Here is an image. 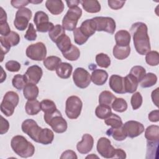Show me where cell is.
I'll list each match as a JSON object with an SVG mask.
<instances>
[{
	"instance_id": "6da1fadb",
	"label": "cell",
	"mask_w": 159,
	"mask_h": 159,
	"mask_svg": "<svg viewBox=\"0 0 159 159\" xmlns=\"http://www.w3.org/2000/svg\"><path fill=\"white\" fill-rule=\"evenodd\" d=\"M130 30L135 50L141 55H146L151 50L147 25L143 22H137L132 25Z\"/></svg>"
},
{
	"instance_id": "7a4b0ae2",
	"label": "cell",
	"mask_w": 159,
	"mask_h": 159,
	"mask_svg": "<svg viewBox=\"0 0 159 159\" xmlns=\"http://www.w3.org/2000/svg\"><path fill=\"white\" fill-rule=\"evenodd\" d=\"M11 147L18 156L22 158L31 157L35 152L34 145L22 135H16L11 141Z\"/></svg>"
},
{
	"instance_id": "3957f363",
	"label": "cell",
	"mask_w": 159,
	"mask_h": 159,
	"mask_svg": "<svg viewBox=\"0 0 159 159\" xmlns=\"http://www.w3.org/2000/svg\"><path fill=\"white\" fill-rule=\"evenodd\" d=\"M43 119L45 122L56 133L61 134L65 132L67 129V122L62 117L61 112L58 109L51 115L43 116Z\"/></svg>"
},
{
	"instance_id": "277c9868",
	"label": "cell",
	"mask_w": 159,
	"mask_h": 159,
	"mask_svg": "<svg viewBox=\"0 0 159 159\" xmlns=\"http://www.w3.org/2000/svg\"><path fill=\"white\" fill-rule=\"evenodd\" d=\"M19 101L17 93L14 91H7L4 96L1 104V111L7 117L11 116L14 112L15 107Z\"/></svg>"
},
{
	"instance_id": "5b68a950",
	"label": "cell",
	"mask_w": 159,
	"mask_h": 159,
	"mask_svg": "<svg viewBox=\"0 0 159 159\" xmlns=\"http://www.w3.org/2000/svg\"><path fill=\"white\" fill-rule=\"evenodd\" d=\"M82 10L78 6L70 8L62 20V27L65 30L73 31L79 19L81 17Z\"/></svg>"
},
{
	"instance_id": "8992f818",
	"label": "cell",
	"mask_w": 159,
	"mask_h": 159,
	"mask_svg": "<svg viewBox=\"0 0 159 159\" xmlns=\"http://www.w3.org/2000/svg\"><path fill=\"white\" fill-rule=\"evenodd\" d=\"M83 102L81 99L76 96L68 97L65 103V113L70 119H77L81 112Z\"/></svg>"
},
{
	"instance_id": "52a82bcc",
	"label": "cell",
	"mask_w": 159,
	"mask_h": 159,
	"mask_svg": "<svg viewBox=\"0 0 159 159\" xmlns=\"http://www.w3.org/2000/svg\"><path fill=\"white\" fill-rule=\"evenodd\" d=\"M20 36L19 35L14 32L11 31L6 36L0 37L1 42V62L3 61L4 55L6 54L10 50L11 47L16 46L20 42Z\"/></svg>"
},
{
	"instance_id": "ba28073f",
	"label": "cell",
	"mask_w": 159,
	"mask_h": 159,
	"mask_svg": "<svg viewBox=\"0 0 159 159\" xmlns=\"http://www.w3.org/2000/svg\"><path fill=\"white\" fill-rule=\"evenodd\" d=\"M27 57L34 61L43 60L47 55V48L41 42L30 45L26 48Z\"/></svg>"
},
{
	"instance_id": "9c48e42d",
	"label": "cell",
	"mask_w": 159,
	"mask_h": 159,
	"mask_svg": "<svg viewBox=\"0 0 159 159\" xmlns=\"http://www.w3.org/2000/svg\"><path fill=\"white\" fill-rule=\"evenodd\" d=\"M32 12L27 7L20 8L16 13V17L14 20L15 27L20 31L25 30L29 25V22L32 18Z\"/></svg>"
},
{
	"instance_id": "30bf717a",
	"label": "cell",
	"mask_w": 159,
	"mask_h": 159,
	"mask_svg": "<svg viewBox=\"0 0 159 159\" xmlns=\"http://www.w3.org/2000/svg\"><path fill=\"white\" fill-rule=\"evenodd\" d=\"M96 31H104L111 34H113L116 30V25L115 20L109 17H95L92 18Z\"/></svg>"
},
{
	"instance_id": "8fae6325",
	"label": "cell",
	"mask_w": 159,
	"mask_h": 159,
	"mask_svg": "<svg viewBox=\"0 0 159 159\" xmlns=\"http://www.w3.org/2000/svg\"><path fill=\"white\" fill-rule=\"evenodd\" d=\"M34 22L36 25V30L39 32H49L54 27L53 24L49 22L48 15L42 11L35 12Z\"/></svg>"
},
{
	"instance_id": "7c38bea8",
	"label": "cell",
	"mask_w": 159,
	"mask_h": 159,
	"mask_svg": "<svg viewBox=\"0 0 159 159\" xmlns=\"http://www.w3.org/2000/svg\"><path fill=\"white\" fill-rule=\"evenodd\" d=\"M73 80L75 84L81 89L87 88L91 81L89 73L81 67H78L75 70L73 73Z\"/></svg>"
},
{
	"instance_id": "4fadbf2b",
	"label": "cell",
	"mask_w": 159,
	"mask_h": 159,
	"mask_svg": "<svg viewBox=\"0 0 159 159\" xmlns=\"http://www.w3.org/2000/svg\"><path fill=\"white\" fill-rule=\"evenodd\" d=\"M21 129L22 132L27 134L32 140L36 142H38V137L42 128L39 127L34 120L32 119H25L22 123Z\"/></svg>"
},
{
	"instance_id": "5bb4252c",
	"label": "cell",
	"mask_w": 159,
	"mask_h": 159,
	"mask_svg": "<svg viewBox=\"0 0 159 159\" xmlns=\"http://www.w3.org/2000/svg\"><path fill=\"white\" fill-rule=\"evenodd\" d=\"M96 148L101 157L105 158H113L115 148L111 144L109 139L106 137H101L97 142Z\"/></svg>"
},
{
	"instance_id": "9a60e30c",
	"label": "cell",
	"mask_w": 159,
	"mask_h": 159,
	"mask_svg": "<svg viewBox=\"0 0 159 159\" xmlns=\"http://www.w3.org/2000/svg\"><path fill=\"white\" fill-rule=\"evenodd\" d=\"M122 127L125 130L127 137L134 138L140 135L144 132L145 128L143 125L135 120H129L122 124Z\"/></svg>"
},
{
	"instance_id": "2e32d148",
	"label": "cell",
	"mask_w": 159,
	"mask_h": 159,
	"mask_svg": "<svg viewBox=\"0 0 159 159\" xmlns=\"http://www.w3.org/2000/svg\"><path fill=\"white\" fill-rule=\"evenodd\" d=\"M43 75L42 69L38 65H34L29 66L24 75L25 81L27 83L37 84Z\"/></svg>"
},
{
	"instance_id": "e0dca14e",
	"label": "cell",
	"mask_w": 159,
	"mask_h": 159,
	"mask_svg": "<svg viewBox=\"0 0 159 159\" xmlns=\"http://www.w3.org/2000/svg\"><path fill=\"white\" fill-rule=\"evenodd\" d=\"M93 145V137L90 134H85L82 136L81 140L76 144V149L79 153L86 154L92 150Z\"/></svg>"
},
{
	"instance_id": "ac0fdd59",
	"label": "cell",
	"mask_w": 159,
	"mask_h": 159,
	"mask_svg": "<svg viewBox=\"0 0 159 159\" xmlns=\"http://www.w3.org/2000/svg\"><path fill=\"white\" fill-rule=\"evenodd\" d=\"M109 85L111 89L117 94L125 93L124 77L117 75H112L109 78Z\"/></svg>"
},
{
	"instance_id": "d6986e66",
	"label": "cell",
	"mask_w": 159,
	"mask_h": 159,
	"mask_svg": "<svg viewBox=\"0 0 159 159\" xmlns=\"http://www.w3.org/2000/svg\"><path fill=\"white\" fill-rule=\"evenodd\" d=\"M108 78V73L101 69H96L93 71L91 75V81L97 86H102L106 83Z\"/></svg>"
},
{
	"instance_id": "ffe728a7",
	"label": "cell",
	"mask_w": 159,
	"mask_h": 159,
	"mask_svg": "<svg viewBox=\"0 0 159 159\" xmlns=\"http://www.w3.org/2000/svg\"><path fill=\"white\" fill-rule=\"evenodd\" d=\"M45 6L53 15H58L64 10V4L61 0H47Z\"/></svg>"
},
{
	"instance_id": "44dd1931",
	"label": "cell",
	"mask_w": 159,
	"mask_h": 159,
	"mask_svg": "<svg viewBox=\"0 0 159 159\" xmlns=\"http://www.w3.org/2000/svg\"><path fill=\"white\" fill-rule=\"evenodd\" d=\"M131 36L130 33L126 30H120L115 34V40L116 45L120 47L129 46L130 42Z\"/></svg>"
},
{
	"instance_id": "7402d4cb",
	"label": "cell",
	"mask_w": 159,
	"mask_h": 159,
	"mask_svg": "<svg viewBox=\"0 0 159 159\" xmlns=\"http://www.w3.org/2000/svg\"><path fill=\"white\" fill-rule=\"evenodd\" d=\"M124 81L125 93H133L136 91L138 87L139 81L135 77L129 73L124 77Z\"/></svg>"
},
{
	"instance_id": "603a6c76",
	"label": "cell",
	"mask_w": 159,
	"mask_h": 159,
	"mask_svg": "<svg viewBox=\"0 0 159 159\" xmlns=\"http://www.w3.org/2000/svg\"><path fill=\"white\" fill-rule=\"evenodd\" d=\"M73 71V66L66 62H61L56 69V73L58 77L62 79H67L70 77Z\"/></svg>"
},
{
	"instance_id": "cb8c5ba5",
	"label": "cell",
	"mask_w": 159,
	"mask_h": 159,
	"mask_svg": "<svg viewBox=\"0 0 159 159\" xmlns=\"http://www.w3.org/2000/svg\"><path fill=\"white\" fill-rule=\"evenodd\" d=\"M83 8L89 13H97L101 11V4L97 0L80 1Z\"/></svg>"
},
{
	"instance_id": "d4e9b609",
	"label": "cell",
	"mask_w": 159,
	"mask_h": 159,
	"mask_svg": "<svg viewBox=\"0 0 159 159\" xmlns=\"http://www.w3.org/2000/svg\"><path fill=\"white\" fill-rule=\"evenodd\" d=\"M81 32L87 37L92 36L96 31V26L93 19H86L83 21L80 27Z\"/></svg>"
},
{
	"instance_id": "484cf974",
	"label": "cell",
	"mask_w": 159,
	"mask_h": 159,
	"mask_svg": "<svg viewBox=\"0 0 159 159\" xmlns=\"http://www.w3.org/2000/svg\"><path fill=\"white\" fill-rule=\"evenodd\" d=\"M39 93V88L35 84L27 83L23 89L24 96L27 100L36 99Z\"/></svg>"
},
{
	"instance_id": "4316f807",
	"label": "cell",
	"mask_w": 159,
	"mask_h": 159,
	"mask_svg": "<svg viewBox=\"0 0 159 159\" xmlns=\"http://www.w3.org/2000/svg\"><path fill=\"white\" fill-rule=\"evenodd\" d=\"M54 139V134L53 131L48 128L42 129L38 137L37 143L43 145L50 144Z\"/></svg>"
},
{
	"instance_id": "83f0119b",
	"label": "cell",
	"mask_w": 159,
	"mask_h": 159,
	"mask_svg": "<svg viewBox=\"0 0 159 159\" xmlns=\"http://www.w3.org/2000/svg\"><path fill=\"white\" fill-rule=\"evenodd\" d=\"M145 137L149 142H158L159 140V127L151 125L147 127L145 131Z\"/></svg>"
},
{
	"instance_id": "f1b7e54d",
	"label": "cell",
	"mask_w": 159,
	"mask_h": 159,
	"mask_svg": "<svg viewBox=\"0 0 159 159\" xmlns=\"http://www.w3.org/2000/svg\"><path fill=\"white\" fill-rule=\"evenodd\" d=\"M130 53V45L126 47H120L116 45L112 50L113 56L120 60L127 58Z\"/></svg>"
},
{
	"instance_id": "f546056e",
	"label": "cell",
	"mask_w": 159,
	"mask_h": 159,
	"mask_svg": "<svg viewBox=\"0 0 159 159\" xmlns=\"http://www.w3.org/2000/svg\"><path fill=\"white\" fill-rule=\"evenodd\" d=\"M106 134L108 136H112L113 139L117 141H122L127 137V135L122 127V125L118 128L111 127L106 131Z\"/></svg>"
},
{
	"instance_id": "4dcf8cb0",
	"label": "cell",
	"mask_w": 159,
	"mask_h": 159,
	"mask_svg": "<svg viewBox=\"0 0 159 159\" xmlns=\"http://www.w3.org/2000/svg\"><path fill=\"white\" fill-rule=\"evenodd\" d=\"M25 109L28 115H37L41 111L40 102L37 99L27 100L25 106Z\"/></svg>"
},
{
	"instance_id": "1f68e13d",
	"label": "cell",
	"mask_w": 159,
	"mask_h": 159,
	"mask_svg": "<svg viewBox=\"0 0 159 159\" xmlns=\"http://www.w3.org/2000/svg\"><path fill=\"white\" fill-rule=\"evenodd\" d=\"M61 63V58L57 56H49L43 60L44 66L50 71L56 70L57 68Z\"/></svg>"
},
{
	"instance_id": "d6a6232c",
	"label": "cell",
	"mask_w": 159,
	"mask_h": 159,
	"mask_svg": "<svg viewBox=\"0 0 159 159\" xmlns=\"http://www.w3.org/2000/svg\"><path fill=\"white\" fill-rule=\"evenodd\" d=\"M41 110L44 112L45 116H48L53 114L57 110L55 103L50 99H43L40 102Z\"/></svg>"
},
{
	"instance_id": "836d02e7",
	"label": "cell",
	"mask_w": 159,
	"mask_h": 159,
	"mask_svg": "<svg viewBox=\"0 0 159 159\" xmlns=\"http://www.w3.org/2000/svg\"><path fill=\"white\" fill-rule=\"evenodd\" d=\"M157 82V76L153 73H146L143 79L139 82L141 87L146 88L153 86Z\"/></svg>"
},
{
	"instance_id": "e575fe53",
	"label": "cell",
	"mask_w": 159,
	"mask_h": 159,
	"mask_svg": "<svg viewBox=\"0 0 159 159\" xmlns=\"http://www.w3.org/2000/svg\"><path fill=\"white\" fill-rule=\"evenodd\" d=\"M55 43L61 53H64L68 50L72 45L70 37L66 34L62 35Z\"/></svg>"
},
{
	"instance_id": "d590c367",
	"label": "cell",
	"mask_w": 159,
	"mask_h": 159,
	"mask_svg": "<svg viewBox=\"0 0 159 159\" xmlns=\"http://www.w3.org/2000/svg\"><path fill=\"white\" fill-rule=\"evenodd\" d=\"M116 98V96L111 92L109 91H103L99 96V104L111 106Z\"/></svg>"
},
{
	"instance_id": "8d00e7d4",
	"label": "cell",
	"mask_w": 159,
	"mask_h": 159,
	"mask_svg": "<svg viewBox=\"0 0 159 159\" xmlns=\"http://www.w3.org/2000/svg\"><path fill=\"white\" fill-rule=\"evenodd\" d=\"M65 34V30L60 24L55 25L53 28L48 32V36L52 42H56L62 35Z\"/></svg>"
},
{
	"instance_id": "74e56055",
	"label": "cell",
	"mask_w": 159,
	"mask_h": 159,
	"mask_svg": "<svg viewBox=\"0 0 159 159\" xmlns=\"http://www.w3.org/2000/svg\"><path fill=\"white\" fill-rule=\"evenodd\" d=\"M112 114L111 106L103 104L98 106L95 110V114L97 117L101 119H106Z\"/></svg>"
},
{
	"instance_id": "f35d334b",
	"label": "cell",
	"mask_w": 159,
	"mask_h": 159,
	"mask_svg": "<svg viewBox=\"0 0 159 159\" xmlns=\"http://www.w3.org/2000/svg\"><path fill=\"white\" fill-rule=\"evenodd\" d=\"M62 55L68 60L76 61L80 58V51L76 46L72 45L71 48L66 52L62 53Z\"/></svg>"
},
{
	"instance_id": "ab89813d",
	"label": "cell",
	"mask_w": 159,
	"mask_h": 159,
	"mask_svg": "<svg viewBox=\"0 0 159 159\" xmlns=\"http://www.w3.org/2000/svg\"><path fill=\"white\" fill-rule=\"evenodd\" d=\"M104 122L107 125L111 126L112 128H118L123 124L120 117L114 113H112L108 117L104 119Z\"/></svg>"
},
{
	"instance_id": "60d3db41",
	"label": "cell",
	"mask_w": 159,
	"mask_h": 159,
	"mask_svg": "<svg viewBox=\"0 0 159 159\" xmlns=\"http://www.w3.org/2000/svg\"><path fill=\"white\" fill-rule=\"evenodd\" d=\"M111 107L116 112H123L127 109V103L123 98H116L112 102Z\"/></svg>"
},
{
	"instance_id": "b9f144b4",
	"label": "cell",
	"mask_w": 159,
	"mask_h": 159,
	"mask_svg": "<svg viewBox=\"0 0 159 159\" xmlns=\"http://www.w3.org/2000/svg\"><path fill=\"white\" fill-rule=\"evenodd\" d=\"M96 62L99 66L107 68L111 65V59L107 54L100 53L96 56Z\"/></svg>"
},
{
	"instance_id": "7bdbcfd3",
	"label": "cell",
	"mask_w": 159,
	"mask_h": 159,
	"mask_svg": "<svg viewBox=\"0 0 159 159\" xmlns=\"http://www.w3.org/2000/svg\"><path fill=\"white\" fill-rule=\"evenodd\" d=\"M146 63L152 66H157L159 63V53L157 51H150L145 56Z\"/></svg>"
},
{
	"instance_id": "ee69618b",
	"label": "cell",
	"mask_w": 159,
	"mask_h": 159,
	"mask_svg": "<svg viewBox=\"0 0 159 159\" xmlns=\"http://www.w3.org/2000/svg\"><path fill=\"white\" fill-rule=\"evenodd\" d=\"M12 86L18 90H21L24 89L25 86L27 84L25 80L24 75L17 74L16 75L12 80Z\"/></svg>"
},
{
	"instance_id": "f6af8a7d",
	"label": "cell",
	"mask_w": 159,
	"mask_h": 159,
	"mask_svg": "<svg viewBox=\"0 0 159 159\" xmlns=\"http://www.w3.org/2000/svg\"><path fill=\"white\" fill-rule=\"evenodd\" d=\"M130 74L132 75L134 77H135L139 83L145 76L146 74V70L143 66L136 65L131 68L130 71Z\"/></svg>"
},
{
	"instance_id": "bcb514c9",
	"label": "cell",
	"mask_w": 159,
	"mask_h": 159,
	"mask_svg": "<svg viewBox=\"0 0 159 159\" xmlns=\"http://www.w3.org/2000/svg\"><path fill=\"white\" fill-rule=\"evenodd\" d=\"M73 35L75 42L79 45H83L89 39L81 32L80 27H77L73 30Z\"/></svg>"
},
{
	"instance_id": "7dc6e473",
	"label": "cell",
	"mask_w": 159,
	"mask_h": 159,
	"mask_svg": "<svg viewBox=\"0 0 159 159\" xmlns=\"http://www.w3.org/2000/svg\"><path fill=\"white\" fill-rule=\"evenodd\" d=\"M143 98L141 94L139 92H136L132 94L130 99V104L134 110H137L142 104Z\"/></svg>"
},
{
	"instance_id": "c3c4849f",
	"label": "cell",
	"mask_w": 159,
	"mask_h": 159,
	"mask_svg": "<svg viewBox=\"0 0 159 159\" xmlns=\"http://www.w3.org/2000/svg\"><path fill=\"white\" fill-rule=\"evenodd\" d=\"M32 23H30L28 26V29L24 35V38L29 41H34L37 39V32Z\"/></svg>"
},
{
	"instance_id": "681fc988",
	"label": "cell",
	"mask_w": 159,
	"mask_h": 159,
	"mask_svg": "<svg viewBox=\"0 0 159 159\" xmlns=\"http://www.w3.org/2000/svg\"><path fill=\"white\" fill-rule=\"evenodd\" d=\"M6 69L11 72H17L20 69V64L15 60H9L5 64Z\"/></svg>"
},
{
	"instance_id": "f907efd6",
	"label": "cell",
	"mask_w": 159,
	"mask_h": 159,
	"mask_svg": "<svg viewBox=\"0 0 159 159\" xmlns=\"http://www.w3.org/2000/svg\"><path fill=\"white\" fill-rule=\"evenodd\" d=\"M125 2V1L109 0L107 1L108 6H109V7H111L112 9H114V10H118L121 9L124 6Z\"/></svg>"
},
{
	"instance_id": "816d5d0a",
	"label": "cell",
	"mask_w": 159,
	"mask_h": 159,
	"mask_svg": "<svg viewBox=\"0 0 159 159\" xmlns=\"http://www.w3.org/2000/svg\"><path fill=\"white\" fill-rule=\"evenodd\" d=\"M11 32L10 27L7 21L0 22V34L1 36H6Z\"/></svg>"
},
{
	"instance_id": "f5cc1de1",
	"label": "cell",
	"mask_w": 159,
	"mask_h": 159,
	"mask_svg": "<svg viewBox=\"0 0 159 159\" xmlns=\"http://www.w3.org/2000/svg\"><path fill=\"white\" fill-rule=\"evenodd\" d=\"M29 3H30L29 1L27 0H12L11 1V5L17 9H20L24 7Z\"/></svg>"
},
{
	"instance_id": "db71d44e",
	"label": "cell",
	"mask_w": 159,
	"mask_h": 159,
	"mask_svg": "<svg viewBox=\"0 0 159 159\" xmlns=\"http://www.w3.org/2000/svg\"><path fill=\"white\" fill-rule=\"evenodd\" d=\"M9 129V123L7 120L4 119L2 116H1V129L0 134L1 135L6 134Z\"/></svg>"
},
{
	"instance_id": "11a10c76",
	"label": "cell",
	"mask_w": 159,
	"mask_h": 159,
	"mask_svg": "<svg viewBox=\"0 0 159 159\" xmlns=\"http://www.w3.org/2000/svg\"><path fill=\"white\" fill-rule=\"evenodd\" d=\"M60 158L61 159H63V158L77 159L78 157H77L76 153L74 151L71 150H66V151H65L62 153V154L60 157Z\"/></svg>"
},
{
	"instance_id": "9f6ffc18",
	"label": "cell",
	"mask_w": 159,
	"mask_h": 159,
	"mask_svg": "<svg viewBox=\"0 0 159 159\" xmlns=\"http://www.w3.org/2000/svg\"><path fill=\"white\" fill-rule=\"evenodd\" d=\"M148 119L152 122H157L159 120V111L158 109L151 111L148 116Z\"/></svg>"
},
{
	"instance_id": "6f0895ef",
	"label": "cell",
	"mask_w": 159,
	"mask_h": 159,
	"mask_svg": "<svg viewBox=\"0 0 159 159\" xmlns=\"http://www.w3.org/2000/svg\"><path fill=\"white\" fill-rule=\"evenodd\" d=\"M126 153L121 148H115L113 158H125Z\"/></svg>"
},
{
	"instance_id": "680465c9",
	"label": "cell",
	"mask_w": 159,
	"mask_h": 159,
	"mask_svg": "<svg viewBox=\"0 0 159 159\" xmlns=\"http://www.w3.org/2000/svg\"><path fill=\"white\" fill-rule=\"evenodd\" d=\"M158 89L159 88H157L152 91L151 94L152 101L157 107H158Z\"/></svg>"
},
{
	"instance_id": "91938a15",
	"label": "cell",
	"mask_w": 159,
	"mask_h": 159,
	"mask_svg": "<svg viewBox=\"0 0 159 159\" xmlns=\"http://www.w3.org/2000/svg\"><path fill=\"white\" fill-rule=\"evenodd\" d=\"M67 6L70 8H73L75 7L78 6V4L80 3V1L78 0H71V1H66Z\"/></svg>"
},
{
	"instance_id": "94428289",
	"label": "cell",
	"mask_w": 159,
	"mask_h": 159,
	"mask_svg": "<svg viewBox=\"0 0 159 159\" xmlns=\"http://www.w3.org/2000/svg\"><path fill=\"white\" fill-rule=\"evenodd\" d=\"M7 21V14L2 7H0V22Z\"/></svg>"
},
{
	"instance_id": "6125c7cd",
	"label": "cell",
	"mask_w": 159,
	"mask_h": 159,
	"mask_svg": "<svg viewBox=\"0 0 159 159\" xmlns=\"http://www.w3.org/2000/svg\"><path fill=\"white\" fill-rule=\"evenodd\" d=\"M1 73L2 74L1 76V83H2L6 80V72L4 71L3 68H2V66H1Z\"/></svg>"
},
{
	"instance_id": "be15d7a7",
	"label": "cell",
	"mask_w": 159,
	"mask_h": 159,
	"mask_svg": "<svg viewBox=\"0 0 159 159\" xmlns=\"http://www.w3.org/2000/svg\"><path fill=\"white\" fill-rule=\"evenodd\" d=\"M98 158V156H96V155H94V154H91V155H88V156H87L86 157V158Z\"/></svg>"
},
{
	"instance_id": "e7e4bbea",
	"label": "cell",
	"mask_w": 159,
	"mask_h": 159,
	"mask_svg": "<svg viewBox=\"0 0 159 159\" xmlns=\"http://www.w3.org/2000/svg\"><path fill=\"white\" fill-rule=\"evenodd\" d=\"M30 3H33V4H39V3H41L42 2V1H29Z\"/></svg>"
}]
</instances>
